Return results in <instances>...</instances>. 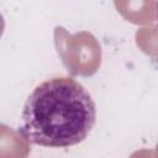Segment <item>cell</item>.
Here are the masks:
<instances>
[{
	"instance_id": "1",
	"label": "cell",
	"mask_w": 158,
	"mask_h": 158,
	"mask_svg": "<svg viewBox=\"0 0 158 158\" xmlns=\"http://www.w3.org/2000/svg\"><path fill=\"white\" fill-rule=\"evenodd\" d=\"M96 121L89 91L70 77H53L28 95L19 133L30 143L64 148L83 142Z\"/></svg>"
},
{
	"instance_id": "2",
	"label": "cell",
	"mask_w": 158,
	"mask_h": 158,
	"mask_svg": "<svg viewBox=\"0 0 158 158\" xmlns=\"http://www.w3.org/2000/svg\"><path fill=\"white\" fill-rule=\"evenodd\" d=\"M54 44L67 70L72 75L90 77L101 64V47L94 35L80 31L70 35L64 27L54 28Z\"/></svg>"
},
{
	"instance_id": "3",
	"label": "cell",
	"mask_w": 158,
	"mask_h": 158,
	"mask_svg": "<svg viewBox=\"0 0 158 158\" xmlns=\"http://www.w3.org/2000/svg\"><path fill=\"white\" fill-rule=\"evenodd\" d=\"M30 143L11 127L0 123V158H27Z\"/></svg>"
},
{
	"instance_id": "4",
	"label": "cell",
	"mask_w": 158,
	"mask_h": 158,
	"mask_svg": "<svg viewBox=\"0 0 158 158\" xmlns=\"http://www.w3.org/2000/svg\"><path fill=\"white\" fill-rule=\"evenodd\" d=\"M4 30H5V20H4V16L0 14V37L2 36Z\"/></svg>"
}]
</instances>
